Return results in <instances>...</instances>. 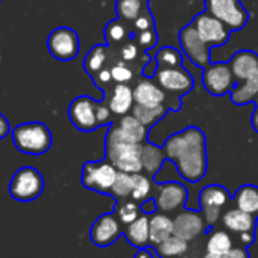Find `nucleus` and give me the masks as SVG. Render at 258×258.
<instances>
[{
	"label": "nucleus",
	"mask_w": 258,
	"mask_h": 258,
	"mask_svg": "<svg viewBox=\"0 0 258 258\" xmlns=\"http://www.w3.org/2000/svg\"><path fill=\"white\" fill-rule=\"evenodd\" d=\"M97 105L99 102L90 96H78L73 99L67 109L72 124L82 133H91L100 127L97 121Z\"/></svg>",
	"instance_id": "obj_10"
},
{
	"label": "nucleus",
	"mask_w": 258,
	"mask_h": 258,
	"mask_svg": "<svg viewBox=\"0 0 258 258\" xmlns=\"http://www.w3.org/2000/svg\"><path fill=\"white\" fill-rule=\"evenodd\" d=\"M137 43L140 44V47L143 50H149L152 49L155 44H157V32L154 28L151 29H146V31H142L137 37Z\"/></svg>",
	"instance_id": "obj_39"
},
{
	"label": "nucleus",
	"mask_w": 258,
	"mask_h": 258,
	"mask_svg": "<svg viewBox=\"0 0 258 258\" xmlns=\"http://www.w3.org/2000/svg\"><path fill=\"white\" fill-rule=\"evenodd\" d=\"M204 258H222V256H217V255H214V253H210V252H207V250H205V253H204Z\"/></svg>",
	"instance_id": "obj_48"
},
{
	"label": "nucleus",
	"mask_w": 258,
	"mask_h": 258,
	"mask_svg": "<svg viewBox=\"0 0 258 258\" xmlns=\"http://www.w3.org/2000/svg\"><path fill=\"white\" fill-rule=\"evenodd\" d=\"M193 26L196 28L199 37L210 46H223L231 35V31L214 16L207 11H202L193 19Z\"/></svg>",
	"instance_id": "obj_13"
},
{
	"label": "nucleus",
	"mask_w": 258,
	"mask_h": 258,
	"mask_svg": "<svg viewBox=\"0 0 258 258\" xmlns=\"http://www.w3.org/2000/svg\"><path fill=\"white\" fill-rule=\"evenodd\" d=\"M134 28H136V31H139V32L154 28V19H152L149 10H146L145 13H142V14L134 20Z\"/></svg>",
	"instance_id": "obj_40"
},
{
	"label": "nucleus",
	"mask_w": 258,
	"mask_h": 258,
	"mask_svg": "<svg viewBox=\"0 0 258 258\" xmlns=\"http://www.w3.org/2000/svg\"><path fill=\"white\" fill-rule=\"evenodd\" d=\"M109 52H108V46L105 44H96L90 49V52L85 55L84 58V70L94 78L102 69H105L106 61H108Z\"/></svg>",
	"instance_id": "obj_27"
},
{
	"label": "nucleus",
	"mask_w": 258,
	"mask_h": 258,
	"mask_svg": "<svg viewBox=\"0 0 258 258\" xmlns=\"http://www.w3.org/2000/svg\"><path fill=\"white\" fill-rule=\"evenodd\" d=\"M133 187H134L133 173L118 172V173H117V178H115V181H114V184H112L111 195H112L117 201L131 199Z\"/></svg>",
	"instance_id": "obj_32"
},
{
	"label": "nucleus",
	"mask_w": 258,
	"mask_h": 258,
	"mask_svg": "<svg viewBox=\"0 0 258 258\" xmlns=\"http://www.w3.org/2000/svg\"><path fill=\"white\" fill-rule=\"evenodd\" d=\"M163 151L167 161L176 164L179 175L188 182H199L207 173V140L205 134L196 126H188L170 136Z\"/></svg>",
	"instance_id": "obj_1"
},
{
	"label": "nucleus",
	"mask_w": 258,
	"mask_h": 258,
	"mask_svg": "<svg viewBox=\"0 0 258 258\" xmlns=\"http://www.w3.org/2000/svg\"><path fill=\"white\" fill-rule=\"evenodd\" d=\"M253 103H255V106H258V96L255 97V102H253Z\"/></svg>",
	"instance_id": "obj_49"
},
{
	"label": "nucleus",
	"mask_w": 258,
	"mask_h": 258,
	"mask_svg": "<svg viewBox=\"0 0 258 258\" xmlns=\"http://www.w3.org/2000/svg\"><path fill=\"white\" fill-rule=\"evenodd\" d=\"M10 133H11V126L8 118L4 114H0V140L5 139Z\"/></svg>",
	"instance_id": "obj_44"
},
{
	"label": "nucleus",
	"mask_w": 258,
	"mask_h": 258,
	"mask_svg": "<svg viewBox=\"0 0 258 258\" xmlns=\"http://www.w3.org/2000/svg\"><path fill=\"white\" fill-rule=\"evenodd\" d=\"M114 214L117 216V219L121 222L123 226L133 223L136 219H139L143 213L140 210V204L133 201V199H124V201H118L114 207Z\"/></svg>",
	"instance_id": "obj_31"
},
{
	"label": "nucleus",
	"mask_w": 258,
	"mask_h": 258,
	"mask_svg": "<svg viewBox=\"0 0 258 258\" xmlns=\"http://www.w3.org/2000/svg\"><path fill=\"white\" fill-rule=\"evenodd\" d=\"M118 170L105 158L100 161H87L82 166L81 182L85 188L102 193L111 195L112 184L117 178Z\"/></svg>",
	"instance_id": "obj_4"
},
{
	"label": "nucleus",
	"mask_w": 258,
	"mask_h": 258,
	"mask_svg": "<svg viewBox=\"0 0 258 258\" xmlns=\"http://www.w3.org/2000/svg\"><path fill=\"white\" fill-rule=\"evenodd\" d=\"M205 11L219 19L231 32L243 29L249 22V11L240 0H204Z\"/></svg>",
	"instance_id": "obj_5"
},
{
	"label": "nucleus",
	"mask_w": 258,
	"mask_h": 258,
	"mask_svg": "<svg viewBox=\"0 0 258 258\" xmlns=\"http://www.w3.org/2000/svg\"><path fill=\"white\" fill-rule=\"evenodd\" d=\"M222 258H250V256H249L247 247H244V246H234Z\"/></svg>",
	"instance_id": "obj_43"
},
{
	"label": "nucleus",
	"mask_w": 258,
	"mask_h": 258,
	"mask_svg": "<svg viewBox=\"0 0 258 258\" xmlns=\"http://www.w3.org/2000/svg\"><path fill=\"white\" fill-rule=\"evenodd\" d=\"M11 139L17 151L26 155H43L53 143L50 129L41 121H26L11 131Z\"/></svg>",
	"instance_id": "obj_3"
},
{
	"label": "nucleus",
	"mask_w": 258,
	"mask_h": 258,
	"mask_svg": "<svg viewBox=\"0 0 258 258\" xmlns=\"http://www.w3.org/2000/svg\"><path fill=\"white\" fill-rule=\"evenodd\" d=\"M179 46L193 66L205 69L208 64H211L210 62V59H211L210 49L211 47L199 37L193 23L184 26L179 31Z\"/></svg>",
	"instance_id": "obj_11"
},
{
	"label": "nucleus",
	"mask_w": 258,
	"mask_h": 258,
	"mask_svg": "<svg viewBox=\"0 0 258 258\" xmlns=\"http://www.w3.org/2000/svg\"><path fill=\"white\" fill-rule=\"evenodd\" d=\"M109 70H111V76H112V81L114 82H117V84H127L129 81L133 79V70H131V67H129L127 64H126V61H117V62H114L111 67H109Z\"/></svg>",
	"instance_id": "obj_37"
},
{
	"label": "nucleus",
	"mask_w": 258,
	"mask_h": 258,
	"mask_svg": "<svg viewBox=\"0 0 258 258\" xmlns=\"http://www.w3.org/2000/svg\"><path fill=\"white\" fill-rule=\"evenodd\" d=\"M231 195L229 191L222 185H207L199 193V207L201 213L207 222V225L211 228L217 223V220L222 217V214L228 210V205L231 204Z\"/></svg>",
	"instance_id": "obj_7"
},
{
	"label": "nucleus",
	"mask_w": 258,
	"mask_h": 258,
	"mask_svg": "<svg viewBox=\"0 0 258 258\" xmlns=\"http://www.w3.org/2000/svg\"><path fill=\"white\" fill-rule=\"evenodd\" d=\"M173 234V219L163 211L149 214V244L154 247Z\"/></svg>",
	"instance_id": "obj_22"
},
{
	"label": "nucleus",
	"mask_w": 258,
	"mask_h": 258,
	"mask_svg": "<svg viewBox=\"0 0 258 258\" xmlns=\"http://www.w3.org/2000/svg\"><path fill=\"white\" fill-rule=\"evenodd\" d=\"M155 81L158 85L170 94L176 97L190 93L195 87V79L187 69L181 67H169V69H157L155 70Z\"/></svg>",
	"instance_id": "obj_12"
},
{
	"label": "nucleus",
	"mask_w": 258,
	"mask_h": 258,
	"mask_svg": "<svg viewBox=\"0 0 258 258\" xmlns=\"http://www.w3.org/2000/svg\"><path fill=\"white\" fill-rule=\"evenodd\" d=\"M120 56H121L123 61L131 62V61L137 59V56H139V47H137L133 41H127V43H124V44L121 46V49H120Z\"/></svg>",
	"instance_id": "obj_41"
},
{
	"label": "nucleus",
	"mask_w": 258,
	"mask_h": 258,
	"mask_svg": "<svg viewBox=\"0 0 258 258\" xmlns=\"http://www.w3.org/2000/svg\"><path fill=\"white\" fill-rule=\"evenodd\" d=\"M256 220H258L256 216L246 213L237 207L228 208L222 214V225L225 226V229L232 232V234H237V235H240L243 232L255 231Z\"/></svg>",
	"instance_id": "obj_18"
},
{
	"label": "nucleus",
	"mask_w": 258,
	"mask_h": 258,
	"mask_svg": "<svg viewBox=\"0 0 258 258\" xmlns=\"http://www.w3.org/2000/svg\"><path fill=\"white\" fill-rule=\"evenodd\" d=\"M143 10L142 0H118L117 2V14L120 19L134 22Z\"/></svg>",
	"instance_id": "obj_35"
},
{
	"label": "nucleus",
	"mask_w": 258,
	"mask_h": 258,
	"mask_svg": "<svg viewBox=\"0 0 258 258\" xmlns=\"http://www.w3.org/2000/svg\"><path fill=\"white\" fill-rule=\"evenodd\" d=\"M0 2H2V0H0Z\"/></svg>",
	"instance_id": "obj_50"
},
{
	"label": "nucleus",
	"mask_w": 258,
	"mask_h": 258,
	"mask_svg": "<svg viewBox=\"0 0 258 258\" xmlns=\"http://www.w3.org/2000/svg\"><path fill=\"white\" fill-rule=\"evenodd\" d=\"M143 143H131L118 139L111 127L105 137V158L118 170L126 173H140L143 172L142 161Z\"/></svg>",
	"instance_id": "obj_2"
},
{
	"label": "nucleus",
	"mask_w": 258,
	"mask_h": 258,
	"mask_svg": "<svg viewBox=\"0 0 258 258\" xmlns=\"http://www.w3.org/2000/svg\"><path fill=\"white\" fill-rule=\"evenodd\" d=\"M234 247L232 237L225 229H211L207 238V252L223 256Z\"/></svg>",
	"instance_id": "obj_30"
},
{
	"label": "nucleus",
	"mask_w": 258,
	"mask_h": 258,
	"mask_svg": "<svg viewBox=\"0 0 258 258\" xmlns=\"http://www.w3.org/2000/svg\"><path fill=\"white\" fill-rule=\"evenodd\" d=\"M234 207L250 213L258 217V187L256 185H241L234 195Z\"/></svg>",
	"instance_id": "obj_26"
},
{
	"label": "nucleus",
	"mask_w": 258,
	"mask_h": 258,
	"mask_svg": "<svg viewBox=\"0 0 258 258\" xmlns=\"http://www.w3.org/2000/svg\"><path fill=\"white\" fill-rule=\"evenodd\" d=\"M158 211L172 214L176 211H181L185 207V202L188 199V190L181 182H164L157 187V193L154 195Z\"/></svg>",
	"instance_id": "obj_15"
},
{
	"label": "nucleus",
	"mask_w": 258,
	"mask_h": 258,
	"mask_svg": "<svg viewBox=\"0 0 258 258\" xmlns=\"http://www.w3.org/2000/svg\"><path fill=\"white\" fill-rule=\"evenodd\" d=\"M207 226L208 225H207L202 213H198L193 210L182 208L173 217V234L187 241H191V240L204 235L208 231Z\"/></svg>",
	"instance_id": "obj_16"
},
{
	"label": "nucleus",
	"mask_w": 258,
	"mask_h": 258,
	"mask_svg": "<svg viewBox=\"0 0 258 258\" xmlns=\"http://www.w3.org/2000/svg\"><path fill=\"white\" fill-rule=\"evenodd\" d=\"M229 94L234 105L243 106L247 103H253L255 97L258 96V70L246 81L238 82V85H235V88Z\"/></svg>",
	"instance_id": "obj_24"
},
{
	"label": "nucleus",
	"mask_w": 258,
	"mask_h": 258,
	"mask_svg": "<svg viewBox=\"0 0 258 258\" xmlns=\"http://www.w3.org/2000/svg\"><path fill=\"white\" fill-rule=\"evenodd\" d=\"M129 244H133L137 249H145L149 244V216L142 214L133 223L124 226L123 231Z\"/></svg>",
	"instance_id": "obj_23"
},
{
	"label": "nucleus",
	"mask_w": 258,
	"mask_h": 258,
	"mask_svg": "<svg viewBox=\"0 0 258 258\" xmlns=\"http://www.w3.org/2000/svg\"><path fill=\"white\" fill-rule=\"evenodd\" d=\"M235 78L229 62L208 64L202 73V85L211 96H225L235 88Z\"/></svg>",
	"instance_id": "obj_8"
},
{
	"label": "nucleus",
	"mask_w": 258,
	"mask_h": 258,
	"mask_svg": "<svg viewBox=\"0 0 258 258\" xmlns=\"http://www.w3.org/2000/svg\"><path fill=\"white\" fill-rule=\"evenodd\" d=\"M207 238H208V231L204 235L188 241V249L182 258H204V253L207 250Z\"/></svg>",
	"instance_id": "obj_38"
},
{
	"label": "nucleus",
	"mask_w": 258,
	"mask_h": 258,
	"mask_svg": "<svg viewBox=\"0 0 258 258\" xmlns=\"http://www.w3.org/2000/svg\"><path fill=\"white\" fill-rule=\"evenodd\" d=\"M155 62H157V69L181 67L182 66V56H181L179 50H176L175 47L166 46V47H163V49H160L157 52Z\"/></svg>",
	"instance_id": "obj_34"
},
{
	"label": "nucleus",
	"mask_w": 258,
	"mask_h": 258,
	"mask_svg": "<svg viewBox=\"0 0 258 258\" xmlns=\"http://www.w3.org/2000/svg\"><path fill=\"white\" fill-rule=\"evenodd\" d=\"M44 190V178L35 167H22L19 169L11 182L10 195L19 202H31L41 196Z\"/></svg>",
	"instance_id": "obj_6"
},
{
	"label": "nucleus",
	"mask_w": 258,
	"mask_h": 258,
	"mask_svg": "<svg viewBox=\"0 0 258 258\" xmlns=\"http://www.w3.org/2000/svg\"><path fill=\"white\" fill-rule=\"evenodd\" d=\"M105 38H106V43L111 46V44H118L121 41L126 40L127 37V31H126V26L121 23V20H112L109 22L106 26H105Z\"/></svg>",
	"instance_id": "obj_36"
},
{
	"label": "nucleus",
	"mask_w": 258,
	"mask_h": 258,
	"mask_svg": "<svg viewBox=\"0 0 258 258\" xmlns=\"http://www.w3.org/2000/svg\"><path fill=\"white\" fill-rule=\"evenodd\" d=\"M140 210H142L143 214H148V216H149V214H154L155 211H158V205H157L155 198L151 196V198H148L146 201L140 202Z\"/></svg>",
	"instance_id": "obj_42"
},
{
	"label": "nucleus",
	"mask_w": 258,
	"mask_h": 258,
	"mask_svg": "<svg viewBox=\"0 0 258 258\" xmlns=\"http://www.w3.org/2000/svg\"><path fill=\"white\" fill-rule=\"evenodd\" d=\"M134 258H152V253H151V250L149 249H139V252L134 255Z\"/></svg>",
	"instance_id": "obj_47"
},
{
	"label": "nucleus",
	"mask_w": 258,
	"mask_h": 258,
	"mask_svg": "<svg viewBox=\"0 0 258 258\" xmlns=\"http://www.w3.org/2000/svg\"><path fill=\"white\" fill-rule=\"evenodd\" d=\"M108 105L111 111L117 115H126L133 111L134 106V90L127 84H115L109 90Z\"/></svg>",
	"instance_id": "obj_21"
},
{
	"label": "nucleus",
	"mask_w": 258,
	"mask_h": 258,
	"mask_svg": "<svg viewBox=\"0 0 258 258\" xmlns=\"http://www.w3.org/2000/svg\"><path fill=\"white\" fill-rule=\"evenodd\" d=\"M188 249V241L172 234L169 238L155 246L157 255L160 258H182Z\"/></svg>",
	"instance_id": "obj_29"
},
{
	"label": "nucleus",
	"mask_w": 258,
	"mask_h": 258,
	"mask_svg": "<svg viewBox=\"0 0 258 258\" xmlns=\"http://www.w3.org/2000/svg\"><path fill=\"white\" fill-rule=\"evenodd\" d=\"M142 161H143V170L148 172V176H154L167 160H166L163 148H158L157 145L148 142V143H143Z\"/></svg>",
	"instance_id": "obj_25"
},
{
	"label": "nucleus",
	"mask_w": 258,
	"mask_h": 258,
	"mask_svg": "<svg viewBox=\"0 0 258 258\" xmlns=\"http://www.w3.org/2000/svg\"><path fill=\"white\" fill-rule=\"evenodd\" d=\"M121 234V222L114 213H105L99 216L90 228V240L99 247H108L114 244Z\"/></svg>",
	"instance_id": "obj_14"
},
{
	"label": "nucleus",
	"mask_w": 258,
	"mask_h": 258,
	"mask_svg": "<svg viewBox=\"0 0 258 258\" xmlns=\"http://www.w3.org/2000/svg\"><path fill=\"white\" fill-rule=\"evenodd\" d=\"M79 35L75 29L61 26L50 32L47 38L49 53L58 61H72L79 53Z\"/></svg>",
	"instance_id": "obj_9"
},
{
	"label": "nucleus",
	"mask_w": 258,
	"mask_h": 258,
	"mask_svg": "<svg viewBox=\"0 0 258 258\" xmlns=\"http://www.w3.org/2000/svg\"><path fill=\"white\" fill-rule=\"evenodd\" d=\"M109 127L118 139L131 143H140V145L146 142V136L149 131V127H146L133 114L121 115V120L117 124H109Z\"/></svg>",
	"instance_id": "obj_17"
},
{
	"label": "nucleus",
	"mask_w": 258,
	"mask_h": 258,
	"mask_svg": "<svg viewBox=\"0 0 258 258\" xmlns=\"http://www.w3.org/2000/svg\"><path fill=\"white\" fill-rule=\"evenodd\" d=\"M133 178H134V187H133L131 199L140 204L152 196V181L149 176L143 175L142 172L133 173Z\"/></svg>",
	"instance_id": "obj_33"
},
{
	"label": "nucleus",
	"mask_w": 258,
	"mask_h": 258,
	"mask_svg": "<svg viewBox=\"0 0 258 258\" xmlns=\"http://www.w3.org/2000/svg\"><path fill=\"white\" fill-rule=\"evenodd\" d=\"M238 241H240V244H241V246L249 247V246L255 241V231L240 234V235H238Z\"/></svg>",
	"instance_id": "obj_45"
},
{
	"label": "nucleus",
	"mask_w": 258,
	"mask_h": 258,
	"mask_svg": "<svg viewBox=\"0 0 258 258\" xmlns=\"http://www.w3.org/2000/svg\"><path fill=\"white\" fill-rule=\"evenodd\" d=\"M250 124L253 127V131L258 133V106L255 108V111L252 112V117H250Z\"/></svg>",
	"instance_id": "obj_46"
},
{
	"label": "nucleus",
	"mask_w": 258,
	"mask_h": 258,
	"mask_svg": "<svg viewBox=\"0 0 258 258\" xmlns=\"http://www.w3.org/2000/svg\"><path fill=\"white\" fill-rule=\"evenodd\" d=\"M134 90V102L137 105H146V106H157L163 105L166 102V91L158 85V82H154L151 79H142L137 82Z\"/></svg>",
	"instance_id": "obj_19"
},
{
	"label": "nucleus",
	"mask_w": 258,
	"mask_h": 258,
	"mask_svg": "<svg viewBox=\"0 0 258 258\" xmlns=\"http://www.w3.org/2000/svg\"><path fill=\"white\" fill-rule=\"evenodd\" d=\"M131 112L146 127L151 129L152 126H155L160 120H163L166 117L167 106H164V103L163 105H157V106H146V105H137V103H134Z\"/></svg>",
	"instance_id": "obj_28"
},
{
	"label": "nucleus",
	"mask_w": 258,
	"mask_h": 258,
	"mask_svg": "<svg viewBox=\"0 0 258 258\" xmlns=\"http://www.w3.org/2000/svg\"><path fill=\"white\" fill-rule=\"evenodd\" d=\"M232 75L237 82H243L258 70V55L252 50H238L229 61Z\"/></svg>",
	"instance_id": "obj_20"
}]
</instances>
